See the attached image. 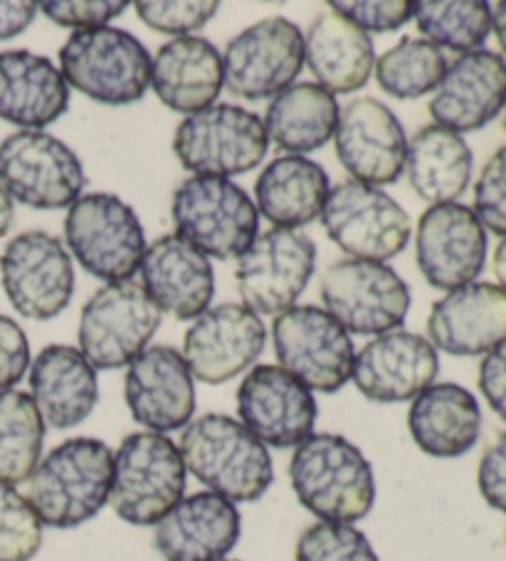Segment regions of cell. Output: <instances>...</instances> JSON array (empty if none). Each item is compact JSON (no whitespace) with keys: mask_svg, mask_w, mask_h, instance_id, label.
Listing matches in <instances>:
<instances>
[{"mask_svg":"<svg viewBox=\"0 0 506 561\" xmlns=\"http://www.w3.org/2000/svg\"><path fill=\"white\" fill-rule=\"evenodd\" d=\"M413 18L425 41L462 55L482 50L492 33V5L484 0H423Z\"/></svg>","mask_w":506,"mask_h":561,"instance_id":"d590c367","label":"cell"},{"mask_svg":"<svg viewBox=\"0 0 506 561\" xmlns=\"http://www.w3.org/2000/svg\"><path fill=\"white\" fill-rule=\"evenodd\" d=\"M13 218H15V206H13V198L8 196V193L0 188V238H3L8 230L13 226Z\"/></svg>","mask_w":506,"mask_h":561,"instance_id":"681fc988","label":"cell"},{"mask_svg":"<svg viewBox=\"0 0 506 561\" xmlns=\"http://www.w3.org/2000/svg\"><path fill=\"white\" fill-rule=\"evenodd\" d=\"M435 350L452 356L490 354L506 344V293L492 283H470L437 299L427 317Z\"/></svg>","mask_w":506,"mask_h":561,"instance_id":"d4e9b609","label":"cell"},{"mask_svg":"<svg viewBox=\"0 0 506 561\" xmlns=\"http://www.w3.org/2000/svg\"><path fill=\"white\" fill-rule=\"evenodd\" d=\"M272 344L285 371L311 391L336 393L354 371V340L326 309L289 307L272 324Z\"/></svg>","mask_w":506,"mask_h":561,"instance_id":"9c48e42d","label":"cell"},{"mask_svg":"<svg viewBox=\"0 0 506 561\" xmlns=\"http://www.w3.org/2000/svg\"><path fill=\"white\" fill-rule=\"evenodd\" d=\"M186 472L171 438L151 431L126 435L114 456L110 505L129 525H159L183 500Z\"/></svg>","mask_w":506,"mask_h":561,"instance_id":"277c9868","label":"cell"},{"mask_svg":"<svg viewBox=\"0 0 506 561\" xmlns=\"http://www.w3.org/2000/svg\"><path fill=\"white\" fill-rule=\"evenodd\" d=\"M124 0H45L41 11L50 18L55 25L72 27V31H92L104 27L114 18L126 11Z\"/></svg>","mask_w":506,"mask_h":561,"instance_id":"7bdbcfd3","label":"cell"},{"mask_svg":"<svg viewBox=\"0 0 506 561\" xmlns=\"http://www.w3.org/2000/svg\"><path fill=\"white\" fill-rule=\"evenodd\" d=\"M476 485L486 505L506 515V431L486 445L476 470Z\"/></svg>","mask_w":506,"mask_h":561,"instance_id":"f6af8a7d","label":"cell"},{"mask_svg":"<svg viewBox=\"0 0 506 561\" xmlns=\"http://www.w3.org/2000/svg\"><path fill=\"white\" fill-rule=\"evenodd\" d=\"M304 62L326 92L352 94L364 90L371 80L376 67L373 41L329 8L309 25Z\"/></svg>","mask_w":506,"mask_h":561,"instance_id":"4dcf8cb0","label":"cell"},{"mask_svg":"<svg viewBox=\"0 0 506 561\" xmlns=\"http://www.w3.org/2000/svg\"><path fill=\"white\" fill-rule=\"evenodd\" d=\"M506 106V60L492 50L464 53L447 67L430 100L437 127L455 134L480 131Z\"/></svg>","mask_w":506,"mask_h":561,"instance_id":"603a6c76","label":"cell"},{"mask_svg":"<svg viewBox=\"0 0 506 561\" xmlns=\"http://www.w3.org/2000/svg\"><path fill=\"white\" fill-rule=\"evenodd\" d=\"M41 5L33 0H0V41H11L33 25Z\"/></svg>","mask_w":506,"mask_h":561,"instance_id":"7dc6e473","label":"cell"},{"mask_svg":"<svg viewBox=\"0 0 506 561\" xmlns=\"http://www.w3.org/2000/svg\"><path fill=\"white\" fill-rule=\"evenodd\" d=\"M492 31L496 33V41H499L502 50L506 53V0L492 8Z\"/></svg>","mask_w":506,"mask_h":561,"instance_id":"c3c4849f","label":"cell"},{"mask_svg":"<svg viewBox=\"0 0 506 561\" xmlns=\"http://www.w3.org/2000/svg\"><path fill=\"white\" fill-rule=\"evenodd\" d=\"M331 183L324 167L307 157H279L267 163L255 183L257 210L277 228L297 230L324 210Z\"/></svg>","mask_w":506,"mask_h":561,"instance_id":"1f68e13d","label":"cell"},{"mask_svg":"<svg viewBox=\"0 0 506 561\" xmlns=\"http://www.w3.org/2000/svg\"><path fill=\"white\" fill-rule=\"evenodd\" d=\"M297 500L321 522L354 525L376 502L373 468L352 440L336 433H311L289 462Z\"/></svg>","mask_w":506,"mask_h":561,"instance_id":"7a4b0ae2","label":"cell"},{"mask_svg":"<svg viewBox=\"0 0 506 561\" xmlns=\"http://www.w3.org/2000/svg\"><path fill=\"white\" fill-rule=\"evenodd\" d=\"M151 84L173 112L198 114L222 90V55L206 37L186 35L159 47L151 60Z\"/></svg>","mask_w":506,"mask_h":561,"instance_id":"f1b7e54d","label":"cell"},{"mask_svg":"<svg viewBox=\"0 0 506 561\" xmlns=\"http://www.w3.org/2000/svg\"><path fill=\"white\" fill-rule=\"evenodd\" d=\"M265 124L235 104H212L183 119L173 137L181 167L196 176L230 179L257 169L267 157Z\"/></svg>","mask_w":506,"mask_h":561,"instance_id":"ba28073f","label":"cell"},{"mask_svg":"<svg viewBox=\"0 0 506 561\" xmlns=\"http://www.w3.org/2000/svg\"><path fill=\"white\" fill-rule=\"evenodd\" d=\"M60 72L67 87L94 102L134 104L151 84V55L122 27L74 31L60 47Z\"/></svg>","mask_w":506,"mask_h":561,"instance_id":"5b68a950","label":"cell"},{"mask_svg":"<svg viewBox=\"0 0 506 561\" xmlns=\"http://www.w3.org/2000/svg\"><path fill=\"white\" fill-rule=\"evenodd\" d=\"M31 369V344L15 319L0 314V391H11Z\"/></svg>","mask_w":506,"mask_h":561,"instance_id":"ee69618b","label":"cell"},{"mask_svg":"<svg viewBox=\"0 0 506 561\" xmlns=\"http://www.w3.org/2000/svg\"><path fill=\"white\" fill-rule=\"evenodd\" d=\"M338 102L324 87L299 82L279 92L265 114L267 139L291 157L317 151L334 137L338 124Z\"/></svg>","mask_w":506,"mask_h":561,"instance_id":"836d02e7","label":"cell"},{"mask_svg":"<svg viewBox=\"0 0 506 561\" xmlns=\"http://www.w3.org/2000/svg\"><path fill=\"white\" fill-rule=\"evenodd\" d=\"M326 312L352 334L395 332L411 312V287L383 263L338 260L321 277Z\"/></svg>","mask_w":506,"mask_h":561,"instance_id":"4fadbf2b","label":"cell"},{"mask_svg":"<svg viewBox=\"0 0 506 561\" xmlns=\"http://www.w3.org/2000/svg\"><path fill=\"white\" fill-rule=\"evenodd\" d=\"M494 273H496V279H499L502 289L506 293V238L494 250Z\"/></svg>","mask_w":506,"mask_h":561,"instance_id":"f907efd6","label":"cell"},{"mask_svg":"<svg viewBox=\"0 0 506 561\" xmlns=\"http://www.w3.org/2000/svg\"><path fill=\"white\" fill-rule=\"evenodd\" d=\"M45 423L33 396L0 391V482L21 485L41 462Z\"/></svg>","mask_w":506,"mask_h":561,"instance_id":"e575fe53","label":"cell"},{"mask_svg":"<svg viewBox=\"0 0 506 561\" xmlns=\"http://www.w3.org/2000/svg\"><path fill=\"white\" fill-rule=\"evenodd\" d=\"M265 340L267 329L250 307L218 305L191 324L183 340V359L193 379L220 386L260 359Z\"/></svg>","mask_w":506,"mask_h":561,"instance_id":"ac0fdd59","label":"cell"},{"mask_svg":"<svg viewBox=\"0 0 506 561\" xmlns=\"http://www.w3.org/2000/svg\"><path fill=\"white\" fill-rule=\"evenodd\" d=\"M476 383H480V391L490 409L506 421V344L484 354Z\"/></svg>","mask_w":506,"mask_h":561,"instance_id":"bcb514c9","label":"cell"},{"mask_svg":"<svg viewBox=\"0 0 506 561\" xmlns=\"http://www.w3.org/2000/svg\"><path fill=\"white\" fill-rule=\"evenodd\" d=\"M159 327L161 309L139 283H112L82 307L80 352L94 369H122L146 350Z\"/></svg>","mask_w":506,"mask_h":561,"instance_id":"30bf717a","label":"cell"},{"mask_svg":"<svg viewBox=\"0 0 506 561\" xmlns=\"http://www.w3.org/2000/svg\"><path fill=\"white\" fill-rule=\"evenodd\" d=\"M297 561H378L361 529L336 522H317L297 539Z\"/></svg>","mask_w":506,"mask_h":561,"instance_id":"f35d334b","label":"cell"},{"mask_svg":"<svg viewBox=\"0 0 506 561\" xmlns=\"http://www.w3.org/2000/svg\"><path fill=\"white\" fill-rule=\"evenodd\" d=\"M437 371L440 359L430 340L395 329L356 354L352 376L368 401L403 403L433 386Z\"/></svg>","mask_w":506,"mask_h":561,"instance_id":"7402d4cb","label":"cell"},{"mask_svg":"<svg viewBox=\"0 0 506 561\" xmlns=\"http://www.w3.org/2000/svg\"><path fill=\"white\" fill-rule=\"evenodd\" d=\"M304 67V35L287 18L272 15L232 37L222 55V84L232 96L257 102L277 96Z\"/></svg>","mask_w":506,"mask_h":561,"instance_id":"5bb4252c","label":"cell"},{"mask_svg":"<svg viewBox=\"0 0 506 561\" xmlns=\"http://www.w3.org/2000/svg\"><path fill=\"white\" fill-rule=\"evenodd\" d=\"M317 267V245L309 236L272 228L238 257V289L245 307L260 314H281L295 307Z\"/></svg>","mask_w":506,"mask_h":561,"instance_id":"2e32d148","label":"cell"},{"mask_svg":"<svg viewBox=\"0 0 506 561\" xmlns=\"http://www.w3.org/2000/svg\"><path fill=\"white\" fill-rule=\"evenodd\" d=\"M329 8L364 33H393L415 15L411 0H334Z\"/></svg>","mask_w":506,"mask_h":561,"instance_id":"60d3db41","label":"cell"},{"mask_svg":"<svg viewBox=\"0 0 506 561\" xmlns=\"http://www.w3.org/2000/svg\"><path fill=\"white\" fill-rule=\"evenodd\" d=\"M70 106V87L50 57L31 50L0 53V119L23 129L50 127Z\"/></svg>","mask_w":506,"mask_h":561,"instance_id":"83f0119b","label":"cell"},{"mask_svg":"<svg viewBox=\"0 0 506 561\" xmlns=\"http://www.w3.org/2000/svg\"><path fill=\"white\" fill-rule=\"evenodd\" d=\"M242 519L235 502L216 492L183 497L153 531V547L165 561H222L235 549Z\"/></svg>","mask_w":506,"mask_h":561,"instance_id":"cb8c5ba5","label":"cell"},{"mask_svg":"<svg viewBox=\"0 0 506 561\" xmlns=\"http://www.w3.org/2000/svg\"><path fill=\"white\" fill-rule=\"evenodd\" d=\"M134 421L151 433L186 428L196 413V383L183 354L173 346H149L129 364L124 379Z\"/></svg>","mask_w":506,"mask_h":561,"instance_id":"44dd1931","label":"cell"},{"mask_svg":"<svg viewBox=\"0 0 506 561\" xmlns=\"http://www.w3.org/2000/svg\"><path fill=\"white\" fill-rule=\"evenodd\" d=\"M222 561H235V559H222Z\"/></svg>","mask_w":506,"mask_h":561,"instance_id":"f5cc1de1","label":"cell"},{"mask_svg":"<svg viewBox=\"0 0 506 561\" xmlns=\"http://www.w3.org/2000/svg\"><path fill=\"white\" fill-rule=\"evenodd\" d=\"M114 453L96 438H70L47 453L27 478L25 500L43 525L72 529L100 515L110 502Z\"/></svg>","mask_w":506,"mask_h":561,"instance_id":"6da1fadb","label":"cell"},{"mask_svg":"<svg viewBox=\"0 0 506 561\" xmlns=\"http://www.w3.org/2000/svg\"><path fill=\"white\" fill-rule=\"evenodd\" d=\"M41 547V517L25 495L0 482V561H31Z\"/></svg>","mask_w":506,"mask_h":561,"instance_id":"74e56055","label":"cell"},{"mask_svg":"<svg viewBox=\"0 0 506 561\" xmlns=\"http://www.w3.org/2000/svg\"><path fill=\"white\" fill-rule=\"evenodd\" d=\"M415 257L427 283L452 293L474 283L484 270L486 230L470 206H433L417 222Z\"/></svg>","mask_w":506,"mask_h":561,"instance_id":"d6986e66","label":"cell"},{"mask_svg":"<svg viewBox=\"0 0 506 561\" xmlns=\"http://www.w3.org/2000/svg\"><path fill=\"white\" fill-rule=\"evenodd\" d=\"M31 389L43 423L67 431L90 419L100 401L96 369L74 346L50 344L31 366Z\"/></svg>","mask_w":506,"mask_h":561,"instance_id":"4316f807","label":"cell"},{"mask_svg":"<svg viewBox=\"0 0 506 561\" xmlns=\"http://www.w3.org/2000/svg\"><path fill=\"white\" fill-rule=\"evenodd\" d=\"M336 157L354 181L368 186L395 183L405 171L407 139L391 106L373 96H358L338 112L334 131Z\"/></svg>","mask_w":506,"mask_h":561,"instance_id":"ffe728a7","label":"cell"},{"mask_svg":"<svg viewBox=\"0 0 506 561\" xmlns=\"http://www.w3.org/2000/svg\"><path fill=\"white\" fill-rule=\"evenodd\" d=\"M326 236L356 260L383 263L411 240V216L378 186L348 179L329 191L321 210Z\"/></svg>","mask_w":506,"mask_h":561,"instance_id":"7c38bea8","label":"cell"},{"mask_svg":"<svg viewBox=\"0 0 506 561\" xmlns=\"http://www.w3.org/2000/svg\"><path fill=\"white\" fill-rule=\"evenodd\" d=\"M3 289L18 314L47 322L67 309L74 295V267L60 238L45 230L15 236L0 255Z\"/></svg>","mask_w":506,"mask_h":561,"instance_id":"9a60e30c","label":"cell"},{"mask_svg":"<svg viewBox=\"0 0 506 561\" xmlns=\"http://www.w3.org/2000/svg\"><path fill=\"white\" fill-rule=\"evenodd\" d=\"M240 423L272 445V448H297L314 433L317 399L309 386L281 366H252L238 389Z\"/></svg>","mask_w":506,"mask_h":561,"instance_id":"e0dca14e","label":"cell"},{"mask_svg":"<svg viewBox=\"0 0 506 561\" xmlns=\"http://www.w3.org/2000/svg\"><path fill=\"white\" fill-rule=\"evenodd\" d=\"M504 129H506V114H504Z\"/></svg>","mask_w":506,"mask_h":561,"instance_id":"816d5d0a","label":"cell"},{"mask_svg":"<svg viewBox=\"0 0 506 561\" xmlns=\"http://www.w3.org/2000/svg\"><path fill=\"white\" fill-rule=\"evenodd\" d=\"M84 183L82 161L53 134L23 129L0 144V188L23 206L70 208Z\"/></svg>","mask_w":506,"mask_h":561,"instance_id":"8fae6325","label":"cell"},{"mask_svg":"<svg viewBox=\"0 0 506 561\" xmlns=\"http://www.w3.org/2000/svg\"><path fill=\"white\" fill-rule=\"evenodd\" d=\"M474 216L484 230L506 236V147L484 163L480 181L474 183Z\"/></svg>","mask_w":506,"mask_h":561,"instance_id":"b9f144b4","label":"cell"},{"mask_svg":"<svg viewBox=\"0 0 506 561\" xmlns=\"http://www.w3.org/2000/svg\"><path fill=\"white\" fill-rule=\"evenodd\" d=\"M407 431L425 456L462 458L480 440V403L460 383H433L413 399Z\"/></svg>","mask_w":506,"mask_h":561,"instance_id":"f546056e","label":"cell"},{"mask_svg":"<svg viewBox=\"0 0 506 561\" xmlns=\"http://www.w3.org/2000/svg\"><path fill=\"white\" fill-rule=\"evenodd\" d=\"M146 295L161 314L188 322L210 309L216 295V275L210 260L181 236H163L146 248L141 260Z\"/></svg>","mask_w":506,"mask_h":561,"instance_id":"484cf974","label":"cell"},{"mask_svg":"<svg viewBox=\"0 0 506 561\" xmlns=\"http://www.w3.org/2000/svg\"><path fill=\"white\" fill-rule=\"evenodd\" d=\"M171 218L183 240L203 255L240 257L255 243L260 213L245 188L230 179L191 176L173 193Z\"/></svg>","mask_w":506,"mask_h":561,"instance_id":"8992f818","label":"cell"},{"mask_svg":"<svg viewBox=\"0 0 506 561\" xmlns=\"http://www.w3.org/2000/svg\"><path fill=\"white\" fill-rule=\"evenodd\" d=\"M218 8L216 0H139L136 13L156 33L186 37L206 27Z\"/></svg>","mask_w":506,"mask_h":561,"instance_id":"ab89813d","label":"cell"},{"mask_svg":"<svg viewBox=\"0 0 506 561\" xmlns=\"http://www.w3.org/2000/svg\"><path fill=\"white\" fill-rule=\"evenodd\" d=\"M67 245L87 273L124 283L141 267L146 236L131 206L112 193H87L65 218Z\"/></svg>","mask_w":506,"mask_h":561,"instance_id":"52a82bcc","label":"cell"},{"mask_svg":"<svg viewBox=\"0 0 506 561\" xmlns=\"http://www.w3.org/2000/svg\"><path fill=\"white\" fill-rule=\"evenodd\" d=\"M472 151L462 139L437 124H427L407 144L405 171L413 191L433 206L455 203L470 186Z\"/></svg>","mask_w":506,"mask_h":561,"instance_id":"d6a6232c","label":"cell"},{"mask_svg":"<svg viewBox=\"0 0 506 561\" xmlns=\"http://www.w3.org/2000/svg\"><path fill=\"white\" fill-rule=\"evenodd\" d=\"M447 57L425 37H403L376 62V80L395 100H417L440 87Z\"/></svg>","mask_w":506,"mask_h":561,"instance_id":"8d00e7d4","label":"cell"},{"mask_svg":"<svg viewBox=\"0 0 506 561\" xmlns=\"http://www.w3.org/2000/svg\"><path fill=\"white\" fill-rule=\"evenodd\" d=\"M179 450L193 478L230 502H255L275 480L267 445L230 415L206 413L191 421Z\"/></svg>","mask_w":506,"mask_h":561,"instance_id":"3957f363","label":"cell"}]
</instances>
